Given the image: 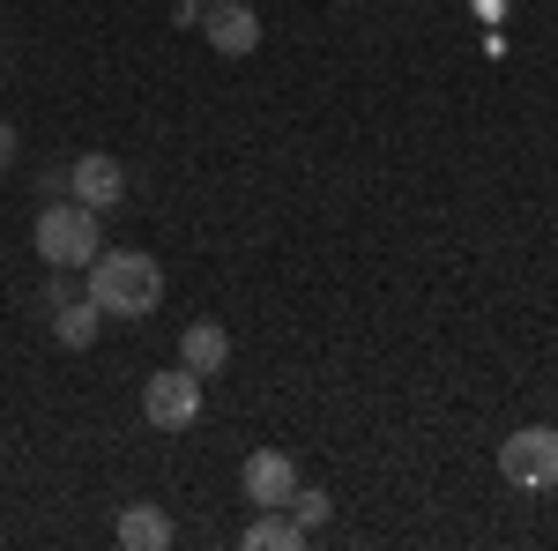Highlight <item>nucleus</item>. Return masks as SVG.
Segmentation results:
<instances>
[{"mask_svg":"<svg viewBox=\"0 0 558 551\" xmlns=\"http://www.w3.org/2000/svg\"><path fill=\"white\" fill-rule=\"evenodd\" d=\"M97 254H105L97 247V209H83L75 194L68 202H45L38 209V261H52V268H89Z\"/></svg>","mask_w":558,"mask_h":551,"instance_id":"obj_2","label":"nucleus"},{"mask_svg":"<svg viewBox=\"0 0 558 551\" xmlns=\"http://www.w3.org/2000/svg\"><path fill=\"white\" fill-rule=\"evenodd\" d=\"M499 477L514 492H551L558 484V432L551 424H521L499 440Z\"/></svg>","mask_w":558,"mask_h":551,"instance_id":"obj_3","label":"nucleus"},{"mask_svg":"<svg viewBox=\"0 0 558 551\" xmlns=\"http://www.w3.org/2000/svg\"><path fill=\"white\" fill-rule=\"evenodd\" d=\"M179 8H194V15H202V8H209V0H179Z\"/></svg>","mask_w":558,"mask_h":551,"instance_id":"obj_14","label":"nucleus"},{"mask_svg":"<svg viewBox=\"0 0 558 551\" xmlns=\"http://www.w3.org/2000/svg\"><path fill=\"white\" fill-rule=\"evenodd\" d=\"M179 366H186V373H202V381L223 373V366H231V336H223L216 321H194V328L179 336Z\"/></svg>","mask_w":558,"mask_h":551,"instance_id":"obj_9","label":"nucleus"},{"mask_svg":"<svg viewBox=\"0 0 558 551\" xmlns=\"http://www.w3.org/2000/svg\"><path fill=\"white\" fill-rule=\"evenodd\" d=\"M291 514H299V522H305V537H313V529H320V522L336 514V500H328L320 484H299V492H291Z\"/></svg>","mask_w":558,"mask_h":551,"instance_id":"obj_12","label":"nucleus"},{"mask_svg":"<svg viewBox=\"0 0 558 551\" xmlns=\"http://www.w3.org/2000/svg\"><path fill=\"white\" fill-rule=\"evenodd\" d=\"M142 418L157 424V432H186V424L202 418V373H186V366L149 373L142 381Z\"/></svg>","mask_w":558,"mask_h":551,"instance_id":"obj_4","label":"nucleus"},{"mask_svg":"<svg viewBox=\"0 0 558 551\" xmlns=\"http://www.w3.org/2000/svg\"><path fill=\"white\" fill-rule=\"evenodd\" d=\"M239 492H246V507H291V492H299V463H291L283 447H254L246 469H239Z\"/></svg>","mask_w":558,"mask_h":551,"instance_id":"obj_5","label":"nucleus"},{"mask_svg":"<svg viewBox=\"0 0 558 551\" xmlns=\"http://www.w3.org/2000/svg\"><path fill=\"white\" fill-rule=\"evenodd\" d=\"M68 194L83 202V209H120V194H128V171H120V157H105V149H89V157H75L68 165Z\"/></svg>","mask_w":558,"mask_h":551,"instance_id":"obj_6","label":"nucleus"},{"mask_svg":"<svg viewBox=\"0 0 558 551\" xmlns=\"http://www.w3.org/2000/svg\"><path fill=\"white\" fill-rule=\"evenodd\" d=\"M202 31H209V45L223 52V60H246L260 45V15L246 8V0H209L202 8Z\"/></svg>","mask_w":558,"mask_h":551,"instance_id":"obj_7","label":"nucleus"},{"mask_svg":"<svg viewBox=\"0 0 558 551\" xmlns=\"http://www.w3.org/2000/svg\"><path fill=\"white\" fill-rule=\"evenodd\" d=\"M97 328H105V313H97L89 298H60V306H52V336L68 343V350H89Z\"/></svg>","mask_w":558,"mask_h":551,"instance_id":"obj_11","label":"nucleus"},{"mask_svg":"<svg viewBox=\"0 0 558 551\" xmlns=\"http://www.w3.org/2000/svg\"><path fill=\"white\" fill-rule=\"evenodd\" d=\"M15 165V128H8V120H0V171Z\"/></svg>","mask_w":558,"mask_h":551,"instance_id":"obj_13","label":"nucleus"},{"mask_svg":"<svg viewBox=\"0 0 558 551\" xmlns=\"http://www.w3.org/2000/svg\"><path fill=\"white\" fill-rule=\"evenodd\" d=\"M83 298L105 313V321H142V313H157V306H165V268H157L149 254H134V247L97 254L83 268Z\"/></svg>","mask_w":558,"mask_h":551,"instance_id":"obj_1","label":"nucleus"},{"mask_svg":"<svg viewBox=\"0 0 558 551\" xmlns=\"http://www.w3.org/2000/svg\"><path fill=\"white\" fill-rule=\"evenodd\" d=\"M112 537H120V551H172V544H179L172 514L157 507V500H134V507H120Z\"/></svg>","mask_w":558,"mask_h":551,"instance_id":"obj_8","label":"nucleus"},{"mask_svg":"<svg viewBox=\"0 0 558 551\" xmlns=\"http://www.w3.org/2000/svg\"><path fill=\"white\" fill-rule=\"evenodd\" d=\"M246 551H299L305 544V522L291 507H260L254 522H246V537H239Z\"/></svg>","mask_w":558,"mask_h":551,"instance_id":"obj_10","label":"nucleus"}]
</instances>
